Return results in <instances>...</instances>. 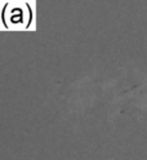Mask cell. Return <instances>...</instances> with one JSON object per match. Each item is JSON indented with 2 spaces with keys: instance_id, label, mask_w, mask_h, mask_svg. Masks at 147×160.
Segmentation results:
<instances>
[{
  "instance_id": "1",
  "label": "cell",
  "mask_w": 147,
  "mask_h": 160,
  "mask_svg": "<svg viewBox=\"0 0 147 160\" xmlns=\"http://www.w3.org/2000/svg\"><path fill=\"white\" fill-rule=\"evenodd\" d=\"M3 22L9 28H26L31 22V8L27 3L13 2L8 3L3 9Z\"/></svg>"
}]
</instances>
